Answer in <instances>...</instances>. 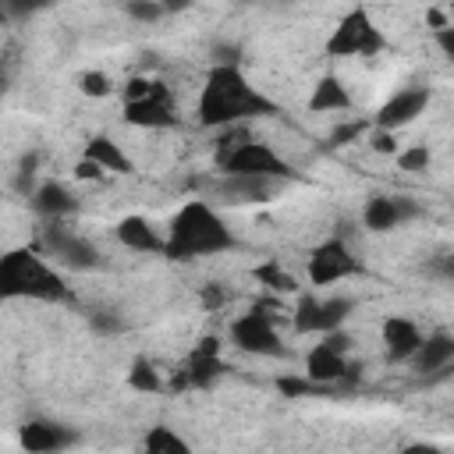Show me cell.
I'll use <instances>...</instances> for the list:
<instances>
[{"mask_svg":"<svg viewBox=\"0 0 454 454\" xmlns=\"http://www.w3.org/2000/svg\"><path fill=\"white\" fill-rule=\"evenodd\" d=\"M277 309H280L277 301H255L245 316H238L231 323V344L245 355H270V358L284 355V340L273 326Z\"/></svg>","mask_w":454,"mask_h":454,"instance_id":"4","label":"cell"},{"mask_svg":"<svg viewBox=\"0 0 454 454\" xmlns=\"http://www.w3.org/2000/svg\"><path fill=\"white\" fill-rule=\"evenodd\" d=\"M355 301L351 298H316V294H301L294 312H291V323L298 333H330L337 330L348 316H351Z\"/></svg>","mask_w":454,"mask_h":454,"instance_id":"7","label":"cell"},{"mask_svg":"<svg viewBox=\"0 0 454 454\" xmlns=\"http://www.w3.org/2000/svg\"><path fill=\"white\" fill-rule=\"evenodd\" d=\"M50 0H4V18L7 21H28L32 14L46 11Z\"/></svg>","mask_w":454,"mask_h":454,"instance_id":"26","label":"cell"},{"mask_svg":"<svg viewBox=\"0 0 454 454\" xmlns=\"http://www.w3.org/2000/svg\"><path fill=\"white\" fill-rule=\"evenodd\" d=\"M124 121L135 124V128H174V124H177V110H174L170 89L160 85L156 96L124 103Z\"/></svg>","mask_w":454,"mask_h":454,"instance_id":"11","label":"cell"},{"mask_svg":"<svg viewBox=\"0 0 454 454\" xmlns=\"http://www.w3.org/2000/svg\"><path fill=\"white\" fill-rule=\"evenodd\" d=\"M0 294L4 298H39V301H71V287L50 270L35 252L14 248L0 259Z\"/></svg>","mask_w":454,"mask_h":454,"instance_id":"3","label":"cell"},{"mask_svg":"<svg viewBox=\"0 0 454 454\" xmlns=\"http://www.w3.org/2000/svg\"><path fill=\"white\" fill-rule=\"evenodd\" d=\"M369 142H372L376 153H397V138H394V131H387V128H376V131L369 135Z\"/></svg>","mask_w":454,"mask_h":454,"instance_id":"36","label":"cell"},{"mask_svg":"<svg viewBox=\"0 0 454 454\" xmlns=\"http://www.w3.org/2000/svg\"><path fill=\"white\" fill-rule=\"evenodd\" d=\"M429 160H433V156H429L426 145H411V149H401V153H397V167L408 170V174H422V170L429 167Z\"/></svg>","mask_w":454,"mask_h":454,"instance_id":"27","label":"cell"},{"mask_svg":"<svg viewBox=\"0 0 454 454\" xmlns=\"http://www.w3.org/2000/svg\"><path fill=\"white\" fill-rule=\"evenodd\" d=\"M163 7H167V14H181V11H188L192 7V0H160Z\"/></svg>","mask_w":454,"mask_h":454,"instance_id":"41","label":"cell"},{"mask_svg":"<svg viewBox=\"0 0 454 454\" xmlns=\"http://www.w3.org/2000/svg\"><path fill=\"white\" fill-rule=\"evenodd\" d=\"M369 128V121H348V124H337L333 131H330V138H326V145H348V142H355L362 131Z\"/></svg>","mask_w":454,"mask_h":454,"instance_id":"31","label":"cell"},{"mask_svg":"<svg viewBox=\"0 0 454 454\" xmlns=\"http://www.w3.org/2000/svg\"><path fill=\"white\" fill-rule=\"evenodd\" d=\"M426 270H429L433 277H440V280H454V252H443V255H433Z\"/></svg>","mask_w":454,"mask_h":454,"instance_id":"34","label":"cell"},{"mask_svg":"<svg viewBox=\"0 0 454 454\" xmlns=\"http://www.w3.org/2000/svg\"><path fill=\"white\" fill-rule=\"evenodd\" d=\"M32 209L39 216H46V220H64V216H71L78 209V202H74V195L60 181H43L32 192Z\"/></svg>","mask_w":454,"mask_h":454,"instance_id":"18","label":"cell"},{"mask_svg":"<svg viewBox=\"0 0 454 454\" xmlns=\"http://www.w3.org/2000/svg\"><path fill=\"white\" fill-rule=\"evenodd\" d=\"M362 273V262L351 255L348 241L340 238H330L323 245L312 248V259H309V280L312 284H333V280H344V277H355Z\"/></svg>","mask_w":454,"mask_h":454,"instance_id":"9","label":"cell"},{"mask_svg":"<svg viewBox=\"0 0 454 454\" xmlns=\"http://www.w3.org/2000/svg\"><path fill=\"white\" fill-rule=\"evenodd\" d=\"M18 443H21L28 454H50V450H64V447H74V443H78V433H74L71 426H60V422L32 419L28 426H21V433H18Z\"/></svg>","mask_w":454,"mask_h":454,"instance_id":"13","label":"cell"},{"mask_svg":"<svg viewBox=\"0 0 454 454\" xmlns=\"http://www.w3.org/2000/svg\"><path fill=\"white\" fill-rule=\"evenodd\" d=\"M78 89H82V96L103 99V96L110 92V78H106L103 71H82V74H78Z\"/></svg>","mask_w":454,"mask_h":454,"instance_id":"29","label":"cell"},{"mask_svg":"<svg viewBox=\"0 0 454 454\" xmlns=\"http://www.w3.org/2000/svg\"><path fill=\"white\" fill-rule=\"evenodd\" d=\"M184 369H188V380H192V387H199V390H206V387H213L220 376H223V358H220V337H202L195 348H192V355H188V362H184Z\"/></svg>","mask_w":454,"mask_h":454,"instance_id":"14","label":"cell"},{"mask_svg":"<svg viewBox=\"0 0 454 454\" xmlns=\"http://www.w3.org/2000/svg\"><path fill=\"white\" fill-rule=\"evenodd\" d=\"M160 85H163V82H153V78H131V82L124 85V103H131V99H149V96H156Z\"/></svg>","mask_w":454,"mask_h":454,"instance_id":"32","label":"cell"},{"mask_svg":"<svg viewBox=\"0 0 454 454\" xmlns=\"http://www.w3.org/2000/svg\"><path fill=\"white\" fill-rule=\"evenodd\" d=\"M216 167H220V174H248V177H273V181L277 177H298L287 160H280L270 145L252 142V138H245L227 156H220Z\"/></svg>","mask_w":454,"mask_h":454,"instance_id":"6","label":"cell"},{"mask_svg":"<svg viewBox=\"0 0 454 454\" xmlns=\"http://www.w3.org/2000/svg\"><path fill=\"white\" fill-rule=\"evenodd\" d=\"M387 46V39H383V32L372 25V18H369V11L358 4V7H351L340 21H337V28L330 32V39H326V53L330 57H376L380 50Z\"/></svg>","mask_w":454,"mask_h":454,"instance_id":"5","label":"cell"},{"mask_svg":"<svg viewBox=\"0 0 454 454\" xmlns=\"http://www.w3.org/2000/svg\"><path fill=\"white\" fill-rule=\"evenodd\" d=\"M142 450L145 454H188V440H181L170 426H153L145 436H142Z\"/></svg>","mask_w":454,"mask_h":454,"instance_id":"23","label":"cell"},{"mask_svg":"<svg viewBox=\"0 0 454 454\" xmlns=\"http://www.w3.org/2000/svg\"><path fill=\"white\" fill-rule=\"evenodd\" d=\"M383 344H387V362H408V358L419 351L422 333H419V326H415L411 319L390 316V319L383 323Z\"/></svg>","mask_w":454,"mask_h":454,"instance_id":"17","label":"cell"},{"mask_svg":"<svg viewBox=\"0 0 454 454\" xmlns=\"http://www.w3.org/2000/svg\"><path fill=\"white\" fill-rule=\"evenodd\" d=\"M348 358H344V351H337V348H330L326 340H319L309 355H305V376L309 380H316V383H323V387H330V383H340L344 376H348Z\"/></svg>","mask_w":454,"mask_h":454,"instance_id":"16","label":"cell"},{"mask_svg":"<svg viewBox=\"0 0 454 454\" xmlns=\"http://www.w3.org/2000/svg\"><path fill=\"white\" fill-rule=\"evenodd\" d=\"M128 383H131L135 390H142V394H153V390L163 387V383H160V372H156L153 362H145V358H135V362H131V369H128Z\"/></svg>","mask_w":454,"mask_h":454,"instance_id":"25","label":"cell"},{"mask_svg":"<svg viewBox=\"0 0 454 454\" xmlns=\"http://www.w3.org/2000/svg\"><path fill=\"white\" fill-rule=\"evenodd\" d=\"M199 301H202L206 309H220V305H227V291H223L220 284H206V287L199 291Z\"/></svg>","mask_w":454,"mask_h":454,"instance_id":"35","label":"cell"},{"mask_svg":"<svg viewBox=\"0 0 454 454\" xmlns=\"http://www.w3.org/2000/svg\"><path fill=\"white\" fill-rule=\"evenodd\" d=\"M43 245L50 255H57L60 266H71V270H96L103 262L96 245L85 241L82 234L67 231L60 220H50V227H43Z\"/></svg>","mask_w":454,"mask_h":454,"instance_id":"8","label":"cell"},{"mask_svg":"<svg viewBox=\"0 0 454 454\" xmlns=\"http://www.w3.org/2000/svg\"><path fill=\"white\" fill-rule=\"evenodd\" d=\"M426 106H429V89H401L397 96H390V99L376 110L372 124H376V128H387V131H397V128L411 124Z\"/></svg>","mask_w":454,"mask_h":454,"instance_id":"12","label":"cell"},{"mask_svg":"<svg viewBox=\"0 0 454 454\" xmlns=\"http://www.w3.org/2000/svg\"><path fill=\"white\" fill-rule=\"evenodd\" d=\"M450 358H454V337L433 333V337H422L419 351H415L408 362H411V369H415L419 376H429V372H436V369H447Z\"/></svg>","mask_w":454,"mask_h":454,"instance_id":"19","label":"cell"},{"mask_svg":"<svg viewBox=\"0 0 454 454\" xmlns=\"http://www.w3.org/2000/svg\"><path fill=\"white\" fill-rule=\"evenodd\" d=\"M270 114H277V103L255 92L238 71V64H216L206 74V85L199 96L202 128H227V124H241L248 117H270Z\"/></svg>","mask_w":454,"mask_h":454,"instance_id":"1","label":"cell"},{"mask_svg":"<svg viewBox=\"0 0 454 454\" xmlns=\"http://www.w3.org/2000/svg\"><path fill=\"white\" fill-rule=\"evenodd\" d=\"M426 21H429V28H433V32H436V28H447V25H450V21H447V14H443L440 7H429V11H426Z\"/></svg>","mask_w":454,"mask_h":454,"instance_id":"40","label":"cell"},{"mask_svg":"<svg viewBox=\"0 0 454 454\" xmlns=\"http://www.w3.org/2000/svg\"><path fill=\"white\" fill-rule=\"evenodd\" d=\"M277 390H280L284 397H305V394H312V390H323V383H316V380H309V376H280V380H277Z\"/></svg>","mask_w":454,"mask_h":454,"instance_id":"28","label":"cell"},{"mask_svg":"<svg viewBox=\"0 0 454 454\" xmlns=\"http://www.w3.org/2000/svg\"><path fill=\"white\" fill-rule=\"evenodd\" d=\"M234 234L223 227V220L216 216V209L202 199H192L184 202L174 220H170V234H167V255L177 259V262H188V259H199V255H216V252H227L234 248Z\"/></svg>","mask_w":454,"mask_h":454,"instance_id":"2","label":"cell"},{"mask_svg":"<svg viewBox=\"0 0 454 454\" xmlns=\"http://www.w3.org/2000/svg\"><path fill=\"white\" fill-rule=\"evenodd\" d=\"M117 241L131 252H163L167 248V241L156 234V227L145 216H124L117 223Z\"/></svg>","mask_w":454,"mask_h":454,"instance_id":"20","label":"cell"},{"mask_svg":"<svg viewBox=\"0 0 454 454\" xmlns=\"http://www.w3.org/2000/svg\"><path fill=\"white\" fill-rule=\"evenodd\" d=\"M89 326H92L96 333H121V330H124V319H121L117 312H106V309H103V312H92V316H89Z\"/></svg>","mask_w":454,"mask_h":454,"instance_id":"33","label":"cell"},{"mask_svg":"<svg viewBox=\"0 0 454 454\" xmlns=\"http://www.w3.org/2000/svg\"><path fill=\"white\" fill-rule=\"evenodd\" d=\"M326 344H330V348H337V351H348V348H351V337L337 326V330H330V333H326Z\"/></svg>","mask_w":454,"mask_h":454,"instance_id":"39","label":"cell"},{"mask_svg":"<svg viewBox=\"0 0 454 454\" xmlns=\"http://www.w3.org/2000/svg\"><path fill=\"white\" fill-rule=\"evenodd\" d=\"M351 106H355V99H351V92L344 89V82H340L337 74H323V78L312 85V96H309V110H312V114H326V110L348 114Z\"/></svg>","mask_w":454,"mask_h":454,"instance_id":"21","label":"cell"},{"mask_svg":"<svg viewBox=\"0 0 454 454\" xmlns=\"http://www.w3.org/2000/svg\"><path fill=\"white\" fill-rule=\"evenodd\" d=\"M433 39H436V46L443 50V57H447V60H454V21H450L447 28H436V32H433Z\"/></svg>","mask_w":454,"mask_h":454,"instance_id":"38","label":"cell"},{"mask_svg":"<svg viewBox=\"0 0 454 454\" xmlns=\"http://www.w3.org/2000/svg\"><path fill=\"white\" fill-rule=\"evenodd\" d=\"M213 192L234 206L241 202H270L273 199V177H248V174H223V181L213 184Z\"/></svg>","mask_w":454,"mask_h":454,"instance_id":"15","label":"cell"},{"mask_svg":"<svg viewBox=\"0 0 454 454\" xmlns=\"http://www.w3.org/2000/svg\"><path fill=\"white\" fill-rule=\"evenodd\" d=\"M422 209H419V202L415 199H408V195H372L369 202H365V209H362V220H365V227L369 231H376V234H387V231H394V227H401V223H408V220H415Z\"/></svg>","mask_w":454,"mask_h":454,"instance_id":"10","label":"cell"},{"mask_svg":"<svg viewBox=\"0 0 454 454\" xmlns=\"http://www.w3.org/2000/svg\"><path fill=\"white\" fill-rule=\"evenodd\" d=\"M124 11H128L135 21H156V18L167 14V7H163L160 0H128Z\"/></svg>","mask_w":454,"mask_h":454,"instance_id":"30","label":"cell"},{"mask_svg":"<svg viewBox=\"0 0 454 454\" xmlns=\"http://www.w3.org/2000/svg\"><path fill=\"white\" fill-rule=\"evenodd\" d=\"M252 277L262 284V287H270V291H277V294H294L298 291V280L280 266V262H259L255 270H252Z\"/></svg>","mask_w":454,"mask_h":454,"instance_id":"24","label":"cell"},{"mask_svg":"<svg viewBox=\"0 0 454 454\" xmlns=\"http://www.w3.org/2000/svg\"><path fill=\"white\" fill-rule=\"evenodd\" d=\"M103 170H106V167H99V163H96V160H89V156H82V160L74 163V177H82V181H85V177H89V181H99V177H103Z\"/></svg>","mask_w":454,"mask_h":454,"instance_id":"37","label":"cell"},{"mask_svg":"<svg viewBox=\"0 0 454 454\" xmlns=\"http://www.w3.org/2000/svg\"><path fill=\"white\" fill-rule=\"evenodd\" d=\"M85 156L96 160L99 167L114 170V174H131V160H128V156L121 153V145H117L114 138H106V135H92L89 145H85Z\"/></svg>","mask_w":454,"mask_h":454,"instance_id":"22","label":"cell"},{"mask_svg":"<svg viewBox=\"0 0 454 454\" xmlns=\"http://www.w3.org/2000/svg\"><path fill=\"white\" fill-rule=\"evenodd\" d=\"M450 18H454V0H450Z\"/></svg>","mask_w":454,"mask_h":454,"instance_id":"42","label":"cell"}]
</instances>
